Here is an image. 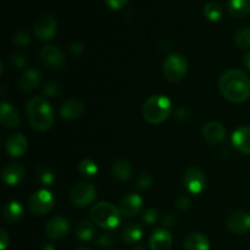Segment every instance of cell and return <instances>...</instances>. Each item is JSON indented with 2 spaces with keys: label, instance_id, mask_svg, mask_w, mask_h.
Returning <instances> with one entry per match:
<instances>
[{
  "label": "cell",
  "instance_id": "obj_1",
  "mask_svg": "<svg viewBox=\"0 0 250 250\" xmlns=\"http://www.w3.org/2000/svg\"><path fill=\"white\" fill-rule=\"evenodd\" d=\"M222 97L232 103H243L250 97V78L241 70H229L219 80Z\"/></svg>",
  "mask_w": 250,
  "mask_h": 250
},
{
  "label": "cell",
  "instance_id": "obj_2",
  "mask_svg": "<svg viewBox=\"0 0 250 250\" xmlns=\"http://www.w3.org/2000/svg\"><path fill=\"white\" fill-rule=\"evenodd\" d=\"M27 119L32 128L36 131L45 132L54 125V110L50 103L44 97H34L27 103Z\"/></svg>",
  "mask_w": 250,
  "mask_h": 250
},
{
  "label": "cell",
  "instance_id": "obj_3",
  "mask_svg": "<svg viewBox=\"0 0 250 250\" xmlns=\"http://www.w3.org/2000/svg\"><path fill=\"white\" fill-rule=\"evenodd\" d=\"M172 112V103L166 95H151L143 106V117L150 125L163 124Z\"/></svg>",
  "mask_w": 250,
  "mask_h": 250
},
{
  "label": "cell",
  "instance_id": "obj_4",
  "mask_svg": "<svg viewBox=\"0 0 250 250\" xmlns=\"http://www.w3.org/2000/svg\"><path fill=\"white\" fill-rule=\"evenodd\" d=\"M121 212L114 204L107 202L97 203L90 209V219L104 229H114L121 222Z\"/></svg>",
  "mask_w": 250,
  "mask_h": 250
},
{
  "label": "cell",
  "instance_id": "obj_5",
  "mask_svg": "<svg viewBox=\"0 0 250 250\" xmlns=\"http://www.w3.org/2000/svg\"><path fill=\"white\" fill-rule=\"evenodd\" d=\"M188 71V61L181 54H171L164 61L163 72L170 82H180Z\"/></svg>",
  "mask_w": 250,
  "mask_h": 250
},
{
  "label": "cell",
  "instance_id": "obj_6",
  "mask_svg": "<svg viewBox=\"0 0 250 250\" xmlns=\"http://www.w3.org/2000/svg\"><path fill=\"white\" fill-rule=\"evenodd\" d=\"M28 209L33 215H45L55 205V197L48 189H39L34 192L28 199Z\"/></svg>",
  "mask_w": 250,
  "mask_h": 250
},
{
  "label": "cell",
  "instance_id": "obj_7",
  "mask_svg": "<svg viewBox=\"0 0 250 250\" xmlns=\"http://www.w3.org/2000/svg\"><path fill=\"white\" fill-rule=\"evenodd\" d=\"M97 198V188L88 182L77 183L70 192V199L75 207L85 208L92 204Z\"/></svg>",
  "mask_w": 250,
  "mask_h": 250
},
{
  "label": "cell",
  "instance_id": "obj_8",
  "mask_svg": "<svg viewBox=\"0 0 250 250\" xmlns=\"http://www.w3.org/2000/svg\"><path fill=\"white\" fill-rule=\"evenodd\" d=\"M42 62L51 71H61L66 65V56L60 48L54 44L45 45L39 53Z\"/></svg>",
  "mask_w": 250,
  "mask_h": 250
},
{
  "label": "cell",
  "instance_id": "obj_9",
  "mask_svg": "<svg viewBox=\"0 0 250 250\" xmlns=\"http://www.w3.org/2000/svg\"><path fill=\"white\" fill-rule=\"evenodd\" d=\"M183 185L190 194H200L207 186L204 172L198 167L187 168L183 175Z\"/></svg>",
  "mask_w": 250,
  "mask_h": 250
},
{
  "label": "cell",
  "instance_id": "obj_10",
  "mask_svg": "<svg viewBox=\"0 0 250 250\" xmlns=\"http://www.w3.org/2000/svg\"><path fill=\"white\" fill-rule=\"evenodd\" d=\"M56 28H58V23H56V20L51 15H42L34 23L33 32L34 36L39 41L46 42L54 38L56 33Z\"/></svg>",
  "mask_w": 250,
  "mask_h": 250
},
{
  "label": "cell",
  "instance_id": "obj_11",
  "mask_svg": "<svg viewBox=\"0 0 250 250\" xmlns=\"http://www.w3.org/2000/svg\"><path fill=\"white\" fill-rule=\"evenodd\" d=\"M70 232V224L63 216H54L45 226V234L51 239H62Z\"/></svg>",
  "mask_w": 250,
  "mask_h": 250
},
{
  "label": "cell",
  "instance_id": "obj_12",
  "mask_svg": "<svg viewBox=\"0 0 250 250\" xmlns=\"http://www.w3.org/2000/svg\"><path fill=\"white\" fill-rule=\"evenodd\" d=\"M226 226L234 234L248 233L250 231V214L244 211L233 212L227 219Z\"/></svg>",
  "mask_w": 250,
  "mask_h": 250
},
{
  "label": "cell",
  "instance_id": "obj_13",
  "mask_svg": "<svg viewBox=\"0 0 250 250\" xmlns=\"http://www.w3.org/2000/svg\"><path fill=\"white\" fill-rule=\"evenodd\" d=\"M6 153L12 158H20L28 150V141L22 133H14L9 136L5 142Z\"/></svg>",
  "mask_w": 250,
  "mask_h": 250
},
{
  "label": "cell",
  "instance_id": "obj_14",
  "mask_svg": "<svg viewBox=\"0 0 250 250\" xmlns=\"http://www.w3.org/2000/svg\"><path fill=\"white\" fill-rule=\"evenodd\" d=\"M143 207V199L138 194H128L120 202V212L124 217H133L141 211Z\"/></svg>",
  "mask_w": 250,
  "mask_h": 250
},
{
  "label": "cell",
  "instance_id": "obj_15",
  "mask_svg": "<svg viewBox=\"0 0 250 250\" xmlns=\"http://www.w3.org/2000/svg\"><path fill=\"white\" fill-rule=\"evenodd\" d=\"M202 133L205 141L210 144L221 143L226 138V129L220 122L216 121L208 122L207 125H204Z\"/></svg>",
  "mask_w": 250,
  "mask_h": 250
},
{
  "label": "cell",
  "instance_id": "obj_16",
  "mask_svg": "<svg viewBox=\"0 0 250 250\" xmlns=\"http://www.w3.org/2000/svg\"><path fill=\"white\" fill-rule=\"evenodd\" d=\"M149 247L151 250H170L172 247V236L167 229H155L149 239Z\"/></svg>",
  "mask_w": 250,
  "mask_h": 250
},
{
  "label": "cell",
  "instance_id": "obj_17",
  "mask_svg": "<svg viewBox=\"0 0 250 250\" xmlns=\"http://www.w3.org/2000/svg\"><path fill=\"white\" fill-rule=\"evenodd\" d=\"M0 121L5 128L14 129L19 127L20 122H21V116L11 104L2 102L1 107H0Z\"/></svg>",
  "mask_w": 250,
  "mask_h": 250
},
{
  "label": "cell",
  "instance_id": "obj_18",
  "mask_svg": "<svg viewBox=\"0 0 250 250\" xmlns=\"http://www.w3.org/2000/svg\"><path fill=\"white\" fill-rule=\"evenodd\" d=\"M24 175H26V168L21 164H9L4 167L1 173L2 181L6 183L7 186H16L23 180Z\"/></svg>",
  "mask_w": 250,
  "mask_h": 250
},
{
  "label": "cell",
  "instance_id": "obj_19",
  "mask_svg": "<svg viewBox=\"0 0 250 250\" xmlns=\"http://www.w3.org/2000/svg\"><path fill=\"white\" fill-rule=\"evenodd\" d=\"M232 144L241 153L250 155V127L242 126L232 133Z\"/></svg>",
  "mask_w": 250,
  "mask_h": 250
},
{
  "label": "cell",
  "instance_id": "obj_20",
  "mask_svg": "<svg viewBox=\"0 0 250 250\" xmlns=\"http://www.w3.org/2000/svg\"><path fill=\"white\" fill-rule=\"evenodd\" d=\"M84 112V104L78 99H70L63 103L60 107V115L63 120H77Z\"/></svg>",
  "mask_w": 250,
  "mask_h": 250
},
{
  "label": "cell",
  "instance_id": "obj_21",
  "mask_svg": "<svg viewBox=\"0 0 250 250\" xmlns=\"http://www.w3.org/2000/svg\"><path fill=\"white\" fill-rule=\"evenodd\" d=\"M41 71L37 70V68H29L20 78L19 87L23 92H32V90H34L38 87L39 83H41Z\"/></svg>",
  "mask_w": 250,
  "mask_h": 250
},
{
  "label": "cell",
  "instance_id": "obj_22",
  "mask_svg": "<svg viewBox=\"0 0 250 250\" xmlns=\"http://www.w3.org/2000/svg\"><path fill=\"white\" fill-rule=\"evenodd\" d=\"M2 216L6 221L12 222H19L23 217V208L16 200H10L6 202L2 207Z\"/></svg>",
  "mask_w": 250,
  "mask_h": 250
},
{
  "label": "cell",
  "instance_id": "obj_23",
  "mask_svg": "<svg viewBox=\"0 0 250 250\" xmlns=\"http://www.w3.org/2000/svg\"><path fill=\"white\" fill-rule=\"evenodd\" d=\"M186 250H210V243L205 236L198 232L188 234L185 239Z\"/></svg>",
  "mask_w": 250,
  "mask_h": 250
},
{
  "label": "cell",
  "instance_id": "obj_24",
  "mask_svg": "<svg viewBox=\"0 0 250 250\" xmlns=\"http://www.w3.org/2000/svg\"><path fill=\"white\" fill-rule=\"evenodd\" d=\"M143 237V227L139 224H129L122 231V241L127 244H136Z\"/></svg>",
  "mask_w": 250,
  "mask_h": 250
},
{
  "label": "cell",
  "instance_id": "obj_25",
  "mask_svg": "<svg viewBox=\"0 0 250 250\" xmlns=\"http://www.w3.org/2000/svg\"><path fill=\"white\" fill-rule=\"evenodd\" d=\"M132 172H133L132 165L125 159H119L112 165V173L120 181L129 180L132 177Z\"/></svg>",
  "mask_w": 250,
  "mask_h": 250
},
{
  "label": "cell",
  "instance_id": "obj_26",
  "mask_svg": "<svg viewBox=\"0 0 250 250\" xmlns=\"http://www.w3.org/2000/svg\"><path fill=\"white\" fill-rule=\"evenodd\" d=\"M227 10L234 17H243L250 14V0H229Z\"/></svg>",
  "mask_w": 250,
  "mask_h": 250
},
{
  "label": "cell",
  "instance_id": "obj_27",
  "mask_svg": "<svg viewBox=\"0 0 250 250\" xmlns=\"http://www.w3.org/2000/svg\"><path fill=\"white\" fill-rule=\"evenodd\" d=\"M95 227L94 222L82 220L76 227V237L82 242H88L94 237Z\"/></svg>",
  "mask_w": 250,
  "mask_h": 250
},
{
  "label": "cell",
  "instance_id": "obj_28",
  "mask_svg": "<svg viewBox=\"0 0 250 250\" xmlns=\"http://www.w3.org/2000/svg\"><path fill=\"white\" fill-rule=\"evenodd\" d=\"M203 12H204V16L207 17L209 21L216 22L222 17L224 10H222V6L219 2L210 1L205 5L204 9H203Z\"/></svg>",
  "mask_w": 250,
  "mask_h": 250
},
{
  "label": "cell",
  "instance_id": "obj_29",
  "mask_svg": "<svg viewBox=\"0 0 250 250\" xmlns=\"http://www.w3.org/2000/svg\"><path fill=\"white\" fill-rule=\"evenodd\" d=\"M78 171L84 177H94L99 172V167H98L97 163L93 161L92 159H83L78 165Z\"/></svg>",
  "mask_w": 250,
  "mask_h": 250
},
{
  "label": "cell",
  "instance_id": "obj_30",
  "mask_svg": "<svg viewBox=\"0 0 250 250\" xmlns=\"http://www.w3.org/2000/svg\"><path fill=\"white\" fill-rule=\"evenodd\" d=\"M36 177L39 182L43 186H51L55 181V176H54L53 171L48 168L46 166L41 165L36 168Z\"/></svg>",
  "mask_w": 250,
  "mask_h": 250
},
{
  "label": "cell",
  "instance_id": "obj_31",
  "mask_svg": "<svg viewBox=\"0 0 250 250\" xmlns=\"http://www.w3.org/2000/svg\"><path fill=\"white\" fill-rule=\"evenodd\" d=\"M234 44L238 49L250 48V27L241 28L234 36Z\"/></svg>",
  "mask_w": 250,
  "mask_h": 250
},
{
  "label": "cell",
  "instance_id": "obj_32",
  "mask_svg": "<svg viewBox=\"0 0 250 250\" xmlns=\"http://www.w3.org/2000/svg\"><path fill=\"white\" fill-rule=\"evenodd\" d=\"M12 43L19 48H26L27 45L31 44V38L29 34L26 31H17L16 33L12 36Z\"/></svg>",
  "mask_w": 250,
  "mask_h": 250
},
{
  "label": "cell",
  "instance_id": "obj_33",
  "mask_svg": "<svg viewBox=\"0 0 250 250\" xmlns=\"http://www.w3.org/2000/svg\"><path fill=\"white\" fill-rule=\"evenodd\" d=\"M61 92V85L58 81H49L45 83L43 88V93L45 97L49 98H55L56 95L60 94Z\"/></svg>",
  "mask_w": 250,
  "mask_h": 250
},
{
  "label": "cell",
  "instance_id": "obj_34",
  "mask_svg": "<svg viewBox=\"0 0 250 250\" xmlns=\"http://www.w3.org/2000/svg\"><path fill=\"white\" fill-rule=\"evenodd\" d=\"M151 185H153V176L150 172L139 173L138 177H137V187L139 189H148L151 187Z\"/></svg>",
  "mask_w": 250,
  "mask_h": 250
},
{
  "label": "cell",
  "instance_id": "obj_35",
  "mask_svg": "<svg viewBox=\"0 0 250 250\" xmlns=\"http://www.w3.org/2000/svg\"><path fill=\"white\" fill-rule=\"evenodd\" d=\"M11 63L15 68H23L28 63V58H27L26 54L17 53L15 55H12Z\"/></svg>",
  "mask_w": 250,
  "mask_h": 250
},
{
  "label": "cell",
  "instance_id": "obj_36",
  "mask_svg": "<svg viewBox=\"0 0 250 250\" xmlns=\"http://www.w3.org/2000/svg\"><path fill=\"white\" fill-rule=\"evenodd\" d=\"M98 244L104 249L111 248L115 244V237L111 233H109V232L100 234L99 238H98Z\"/></svg>",
  "mask_w": 250,
  "mask_h": 250
},
{
  "label": "cell",
  "instance_id": "obj_37",
  "mask_svg": "<svg viewBox=\"0 0 250 250\" xmlns=\"http://www.w3.org/2000/svg\"><path fill=\"white\" fill-rule=\"evenodd\" d=\"M142 220H143L144 224H146V225L155 224V221L158 220V211H156V209L150 208V209L146 210L143 214V216H142Z\"/></svg>",
  "mask_w": 250,
  "mask_h": 250
},
{
  "label": "cell",
  "instance_id": "obj_38",
  "mask_svg": "<svg viewBox=\"0 0 250 250\" xmlns=\"http://www.w3.org/2000/svg\"><path fill=\"white\" fill-rule=\"evenodd\" d=\"M83 51H84V46L82 45V43H80V42H73L71 44L70 53L73 58H80L83 54Z\"/></svg>",
  "mask_w": 250,
  "mask_h": 250
},
{
  "label": "cell",
  "instance_id": "obj_39",
  "mask_svg": "<svg viewBox=\"0 0 250 250\" xmlns=\"http://www.w3.org/2000/svg\"><path fill=\"white\" fill-rule=\"evenodd\" d=\"M176 205H177V208L180 210L188 209L190 205L189 197H187V195H180V197L177 198V200H176Z\"/></svg>",
  "mask_w": 250,
  "mask_h": 250
},
{
  "label": "cell",
  "instance_id": "obj_40",
  "mask_svg": "<svg viewBox=\"0 0 250 250\" xmlns=\"http://www.w3.org/2000/svg\"><path fill=\"white\" fill-rule=\"evenodd\" d=\"M105 1L112 10H119L122 9L128 2V0H105Z\"/></svg>",
  "mask_w": 250,
  "mask_h": 250
},
{
  "label": "cell",
  "instance_id": "obj_41",
  "mask_svg": "<svg viewBox=\"0 0 250 250\" xmlns=\"http://www.w3.org/2000/svg\"><path fill=\"white\" fill-rule=\"evenodd\" d=\"M9 242H10L9 234H7V232L5 231L4 229H1V231H0V250L6 249Z\"/></svg>",
  "mask_w": 250,
  "mask_h": 250
},
{
  "label": "cell",
  "instance_id": "obj_42",
  "mask_svg": "<svg viewBox=\"0 0 250 250\" xmlns=\"http://www.w3.org/2000/svg\"><path fill=\"white\" fill-rule=\"evenodd\" d=\"M161 222H163L164 226H166V227L172 226V225L176 222L175 214H172V212H168V214H166L165 216L163 217V221H161Z\"/></svg>",
  "mask_w": 250,
  "mask_h": 250
},
{
  "label": "cell",
  "instance_id": "obj_43",
  "mask_svg": "<svg viewBox=\"0 0 250 250\" xmlns=\"http://www.w3.org/2000/svg\"><path fill=\"white\" fill-rule=\"evenodd\" d=\"M188 117V110L187 109H180L177 111V119L180 121H186Z\"/></svg>",
  "mask_w": 250,
  "mask_h": 250
},
{
  "label": "cell",
  "instance_id": "obj_44",
  "mask_svg": "<svg viewBox=\"0 0 250 250\" xmlns=\"http://www.w3.org/2000/svg\"><path fill=\"white\" fill-rule=\"evenodd\" d=\"M243 65L246 66V67L248 68V70H250V51H248V53H247L246 55H244Z\"/></svg>",
  "mask_w": 250,
  "mask_h": 250
},
{
  "label": "cell",
  "instance_id": "obj_45",
  "mask_svg": "<svg viewBox=\"0 0 250 250\" xmlns=\"http://www.w3.org/2000/svg\"><path fill=\"white\" fill-rule=\"evenodd\" d=\"M39 250H56V249H55V247L53 246V244L44 243V244H42V247L39 248Z\"/></svg>",
  "mask_w": 250,
  "mask_h": 250
},
{
  "label": "cell",
  "instance_id": "obj_46",
  "mask_svg": "<svg viewBox=\"0 0 250 250\" xmlns=\"http://www.w3.org/2000/svg\"><path fill=\"white\" fill-rule=\"evenodd\" d=\"M134 250H146V248H144V247H142V246H139V247H137V248Z\"/></svg>",
  "mask_w": 250,
  "mask_h": 250
},
{
  "label": "cell",
  "instance_id": "obj_47",
  "mask_svg": "<svg viewBox=\"0 0 250 250\" xmlns=\"http://www.w3.org/2000/svg\"><path fill=\"white\" fill-rule=\"evenodd\" d=\"M77 250H89V249H87V248H78Z\"/></svg>",
  "mask_w": 250,
  "mask_h": 250
}]
</instances>
